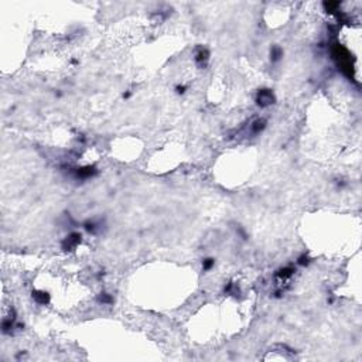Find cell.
<instances>
[{
  "label": "cell",
  "mask_w": 362,
  "mask_h": 362,
  "mask_svg": "<svg viewBox=\"0 0 362 362\" xmlns=\"http://www.w3.org/2000/svg\"><path fill=\"white\" fill-rule=\"evenodd\" d=\"M212 264H214V260H212V259H205V260H204V269L208 270Z\"/></svg>",
  "instance_id": "3"
},
{
  "label": "cell",
  "mask_w": 362,
  "mask_h": 362,
  "mask_svg": "<svg viewBox=\"0 0 362 362\" xmlns=\"http://www.w3.org/2000/svg\"><path fill=\"white\" fill-rule=\"evenodd\" d=\"M273 100H274L273 93H272L269 89H262V91H259L257 98H256L257 105H260V106H267V105L273 103Z\"/></svg>",
  "instance_id": "1"
},
{
  "label": "cell",
  "mask_w": 362,
  "mask_h": 362,
  "mask_svg": "<svg viewBox=\"0 0 362 362\" xmlns=\"http://www.w3.org/2000/svg\"><path fill=\"white\" fill-rule=\"evenodd\" d=\"M272 60L273 61H277L279 58H280V55H282V51H280V48H273L272 50Z\"/></svg>",
  "instance_id": "2"
}]
</instances>
